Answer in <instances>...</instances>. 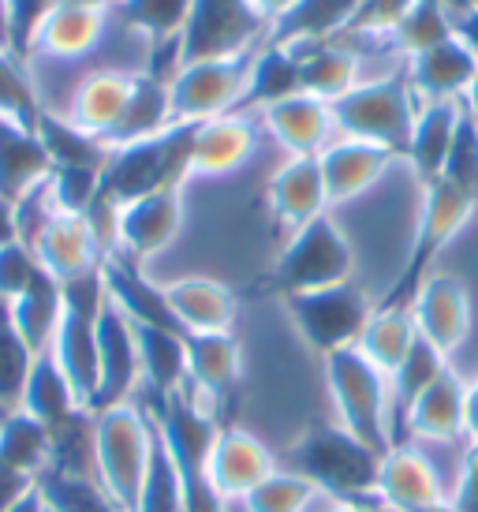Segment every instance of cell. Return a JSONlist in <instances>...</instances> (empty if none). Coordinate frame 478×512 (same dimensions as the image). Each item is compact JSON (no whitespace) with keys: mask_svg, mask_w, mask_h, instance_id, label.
Here are the masks:
<instances>
[{"mask_svg":"<svg viewBox=\"0 0 478 512\" xmlns=\"http://www.w3.org/2000/svg\"><path fill=\"white\" fill-rule=\"evenodd\" d=\"M381 456L385 453L370 449L340 423H329V427H310L292 441L288 468L337 505H378Z\"/></svg>","mask_w":478,"mask_h":512,"instance_id":"obj_1","label":"cell"},{"mask_svg":"<svg viewBox=\"0 0 478 512\" xmlns=\"http://www.w3.org/2000/svg\"><path fill=\"white\" fill-rule=\"evenodd\" d=\"M198 124H172L154 139L127 143L109 150V161L101 169V202L124 206L154 191L183 187L191 180V143Z\"/></svg>","mask_w":478,"mask_h":512,"instance_id":"obj_2","label":"cell"},{"mask_svg":"<svg viewBox=\"0 0 478 512\" xmlns=\"http://www.w3.org/2000/svg\"><path fill=\"white\" fill-rule=\"evenodd\" d=\"M154 419L139 400L94 412V475L120 512H135L154 456Z\"/></svg>","mask_w":478,"mask_h":512,"instance_id":"obj_3","label":"cell"},{"mask_svg":"<svg viewBox=\"0 0 478 512\" xmlns=\"http://www.w3.org/2000/svg\"><path fill=\"white\" fill-rule=\"evenodd\" d=\"M325 363L329 400L337 408V423L370 449H393V408H389V378L381 374L359 348L333 352Z\"/></svg>","mask_w":478,"mask_h":512,"instance_id":"obj_4","label":"cell"},{"mask_svg":"<svg viewBox=\"0 0 478 512\" xmlns=\"http://www.w3.org/2000/svg\"><path fill=\"white\" fill-rule=\"evenodd\" d=\"M329 113H333V128L340 139L385 146L404 161L411 128L419 116V101L411 94L408 75H385L374 83L352 86L344 98L329 105Z\"/></svg>","mask_w":478,"mask_h":512,"instance_id":"obj_5","label":"cell"},{"mask_svg":"<svg viewBox=\"0 0 478 512\" xmlns=\"http://www.w3.org/2000/svg\"><path fill=\"white\" fill-rule=\"evenodd\" d=\"M475 214L478 202L464 195L460 187H452L449 180H434V184L422 187L419 228H415V240H411L408 262L393 281V288L381 296L378 307H411V299L419 296L426 277L434 273V262L441 258V251L464 232Z\"/></svg>","mask_w":478,"mask_h":512,"instance_id":"obj_6","label":"cell"},{"mask_svg":"<svg viewBox=\"0 0 478 512\" xmlns=\"http://www.w3.org/2000/svg\"><path fill=\"white\" fill-rule=\"evenodd\" d=\"M352 270V243L333 217L322 214L318 221H310L288 236L284 251L277 255V266H273V288L284 299L303 296V292H318V288L348 285Z\"/></svg>","mask_w":478,"mask_h":512,"instance_id":"obj_7","label":"cell"},{"mask_svg":"<svg viewBox=\"0 0 478 512\" xmlns=\"http://www.w3.org/2000/svg\"><path fill=\"white\" fill-rule=\"evenodd\" d=\"M288 314L296 322L299 337L307 341L314 356L329 359L333 352L355 348L363 337L366 322L374 314V303L359 285H333L318 288V292H303V296H288Z\"/></svg>","mask_w":478,"mask_h":512,"instance_id":"obj_8","label":"cell"},{"mask_svg":"<svg viewBox=\"0 0 478 512\" xmlns=\"http://www.w3.org/2000/svg\"><path fill=\"white\" fill-rule=\"evenodd\" d=\"M254 53L258 49L221 60H195V64L176 68L169 79L172 120L176 124H206V120L236 113L239 98L247 90Z\"/></svg>","mask_w":478,"mask_h":512,"instance_id":"obj_9","label":"cell"},{"mask_svg":"<svg viewBox=\"0 0 478 512\" xmlns=\"http://www.w3.org/2000/svg\"><path fill=\"white\" fill-rule=\"evenodd\" d=\"M266 19L254 12L251 0H195L191 19L180 34L176 68L195 60H221L254 49Z\"/></svg>","mask_w":478,"mask_h":512,"instance_id":"obj_10","label":"cell"},{"mask_svg":"<svg viewBox=\"0 0 478 512\" xmlns=\"http://www.w3.org/2000/svg\"><path fill=\"white\" fill-rule=\"evenodd\" d=\"M183 228V187L169 191H154L135 202L116 206L113 214V251L135 258V262H150L161 255Z\"/></svg>","mask_w":478,"mask_h":512,"instance_id":"obj_11","label":"cell"},{"mask_svg":"<svg viewBox=\"0 0 478 512\" xmlns=\"http://www.w3.org/2000/svg\"><path fill=\"white\" fill-rule=\"evenodd\" d=\"M139 389L142 359L135 326L127 322V314L120 307L105 299V307L98 314V397H94V412L135 400Z\"/></svg>","mask_w":478,"mask_h":512,"instance_id":"obj_12","label":"cell"},{"mask_svg":"<svg viewBox=\"0 0 478 512\" xmlns=\"http://www.w3.org/2000/svg\"><path fill=\"white\" fill-rule=\"evenodd\" d=\"M27 247L38 255L42 270L60 285L79 281L86 273H98L101 258H105V247H101L90 217L64 214V210H53L45 217V225L34 232V240Z\"/></svg>","mask_w":478,"mask_h":512,"instance_id":"obj_13","label":"cell"},{"mask_svg":"<svg viewBox=\"0 0 478 512\" xmlns=\"http://www.w3.org/2000/svg\"><path fill=\"white\" fill-rule=\"evenodd\" d=\"M273 471H277V456L269 453V445L262 438H254L251 430L243 427L217 430L210 460H206V479L225 505H239Z\"/></svg>","mask_w":478,"mask_h":512,"instance_id":"obj_14","label":"cell"},{"mask_svg":"<svg viewBox=\"0 0 478 512\" xmlns=\"http://www.w3.org/2000/svg\"><path fill=\"white\" fill-rule=\"evenodd\" d=\"M411 318L422 341L452 359L471 337V296L464 281H456L449 273H430L419 296L411 299Z\"/></svg>","mask_w":478,"mask_h":512,"instance_id":"obj_15","label":"cell"},{"mask_svg":"<svg viewBox=\"0 0 478 512\" xmlns=\"http://www.w3.org/2000/svg\"><path fill=\"white\" fill-rule=\"evenodd\" d=\"M445 498H449V490L441 486L434 464L426 460V453L415 441L393 445L389 453L381 456L378 505L385 512H419Z\"/></svg>","mask_w":478,"mask_h":512,"instance_id":"obj_16","label":"cell"},{"mask_svg":"<svg viewBox=\"0 0 478 512\" xmlns=\"http://www.w3.org/2000/svg\"><path fill=\"white\" fill-rule=\"evenodd\" d=\"M183 344H187V389L217 415L239 385L243 370L239 341L232 333H183Z\"/></svg>","mask_w":478,"mask_h":512,"instance_id":"obj_17","label":"cell"},{"mask_svg":"<svg viewBox=\"0 0 478 512\" xmlns=\"http://www.w3.org/2000/svg\"><path fill=\"white\" fill-rule=\"evenodd\" d=\"M266 202L269 214L277 217V225L288 228V236L310 221H318L329 210L318 157H288L281 169L269 176Z\"/></svg>","mask_w":478,"mask_h":512,"instance_id":"obj_18","label":"cell"},{"mask_svg":"<svg viewBox=\"0 0 478 512\" xmlns=\"http://www.w3.org/2000/svg\"><path fill=\"white\" fill-rule=\"evenodd\" d=\"M101 281H105V296L113 307L127 314V322L135 326H157V329H176V318L169 311V299H165V285H154L135 258L109 251L101 258Z\"/></svg>","mask_w":478,"mask_h":512,"instance_id":"obj_19","label":"cell"},{"mask_svg":"<svg viewBox=\"0 0 478 512\" xmlns=\"http://www.w3.org/2000/svg\"><path fill=\"white\" fill-rule=\"evenodd\" d=\"M393 161H400V154L385 150V146L355 143V139H337V143H329L322 154H318L329 206L359 199L363 191H370V187L389 172Z\"/></svg>","mask_w":478,"mask_h":512,"instance_id":"obj_20","label":"cell"},{"mask_svg":"<svg viewBox=\"0 0 478 512\" xmlns=\"http://www.w3.org/2000/svg\"><path fill=\"white\" fill-rule=\"evenodd\" d=\"M258 120L288 150V157H318L337 135L329 105L310 94H292L277 105H266Z\"/></svg>","mask_w":478,"mask_h":512,"instance_id":"obj_21","label":"cell"},{"mask_svg":"<svg viewBox=\"0 0 478 512\" xmlns=\"http://www.w3.org/2000/svg\"><path fill=\"white\" fill-rule=\"evenodd\" d=\"M135 90V72H116V68H98L79 79L75 94L68 101V120L79 131L94 135L101 143H109V135L116 131L120 116H124L127 101Z\"/></svg>","mask_w":478,"mask_h":512,"instance_id":"obj_22","label":"cell"},{"mask_svg":"<svg viewBox=\"0 0 478 512\" xmlns=\"http://www.w3.org/2000/svg\"><path fill=\"white\" fill-rule=\"evenodd\" d=\"M475 72H478L475 53L452 34L449 42L434 45V49H426L419 57H411L404 75H408L415 101L426 105V101H464Z\"/></svg>","mask_w":478,"mask_h":512,"instance_id":"obj_23","label":"cell"},{"mask_svg":"<svg viewBox=\"0 0 478 512\" xmlns=\"http://www.w3.org/2000/svg\"><path fill=\"white\" fill-rule=\"evenodd\" d=\"M258 146V131H254L247 113H228L217 120H206L195 128V143H191V176H228L239 165H247Z\"/></svg>","mask_w":478,"mask_h":512,"instance_id":"obj_24","label":"cell"},{"mask_svg":"<svg viewBox=\"0 0 478 512\" xmlns=\"http://www.w3.org/2000/svg\"><path fill=\"white\" fill-rule=\"evenodd\" d=\"M49 176H53V161L45 154L38 131L0 116V199L19 206Z\"/></svg>","mask_w":478,"mask_h":512,"instance_id":"obj_25","label":"cell"},{"mask_svg":"<svg viewBox=\"0 0 478 512\" xmlns=\"http://www.w3.org/2000/svg\"><path fill=\"white\" fill-rule=\"evenodd\" d=\"M169 311L183 333H232L236 296L232 288L210 277H183L165 285Z\"/></svg>","mask_w":478,"mask_h":512,"instance_id":"obj_26","label":"cell"},{"mask_svg":"<svg viewBox=\"0 0 478 512\" xmlns=\"http://www.w3.org/2000/svg\"><path fill=\"white\" fill-rule=\"evenodd\" d=\"M460 116H464V101H426V105H419L404 161L415 169L422 187L441 180L456 128H460Z\"/></svg>","mask_w":478,"mask_h":512,"instance_id":"obj_27","label":"cell"},{"mask_svg":"<svg viewBox=\"0 0 478 512\" xmlns=\"http://www.w3.org/2000/svg\"><path fill=\"white\" fill-rule=\"evenodd\" d=\"M464 393L467 382L456 370H445L404 419V441H456L464 438ZM400 441V445H404Z\"/></svg>","mask_w":478,"mask_h":512,"instance_id":"obj_28","label":"cell"},{"mask_svg":"<svg viewBox=\"0 0 478 512\" xmlns=\"http://www.w3.org/2000/svg\"><path fill=\"white\" fill-rule=\"evenodd\" d=\"M169 72L161 68H146V72H135V90H131V101H127L124 116L116 131L109 135V150L127 143H142V139H154L165 128H172V98H169Z\"/></svg>","mask_w":478,"mask_h":512,"instance_id":"obj_29","label":"cell"},{"mask_svg":"<svg viewBox=\"0 0 478 512\" xmlns=\"http://www.w3.org/2000/svg\"><path fill=\"white\" fill-rule=\"evenodd\" d=\"M359 0H296L292 12H284L269 27L266 42L284 45V49H310V45L333 42L337 34L348 30Z\"/></svg>","mask_w":478,"mask_h":512,"instance_id":"obj_30","label":"cell"},{"mask_svg":"<svg viewBox=\"0 0 478 512\" xmlns=\"http://www.w3.org/2000/svg\"><path fill=\"white\" fill-rule=\"evenodd\" d=\"M105 23L109 12H90V8H75V4H57L45 15L34 42H30V57H53V60H79L94 53L98 42L105 38Z\"/></svg>","mask_w":478,"mask_h":512,"instance_id":"obj_31","label":"cell"},{"mask_svg":"<svg viewBox=\"0 0 478 512\" xmlns=\"http://www.w3.org/2000/svg\"><path fill=\"white\" fill-rule=\"evenodd\" d=\"M135 326V322H131ZM142 359V389L150 393V404L176 397L187 389V344L183 333L157 326H135Z\"/></svg>","mask_w":478,"mask_h":512,"instance_id":"obj_32","label":"cell"},{"mask_svg":"<svg viewBox=\"0 0 478 512\" xmlns=\"http://www.w3.org/2000/svg\"><path fill=\"white\" fill-rule=\"evenodd\" d=\"M303 94V79H299V53L284 49V45L266 42L254 53L251 75H247V90L239 98L236 113H262L266 105Z\"/></svg>","mask_w":478,"mask_h":512,"instance_id":"obj_33","label":"cell"},{"mask_svg":"<svg viewBox=\"0 0 478 512\" xmlns=\"http://www.w3.org/2000/svg\"><path fill=\"white\" fill-rule=\"evenodd\" d=\"M4 307H8L15 333L27 341L30 352L34 356L49 352V344H53V337H57L60 329V318H64V288H60V281L42 273L23 296L4 303Z\"/></svg>","mask_w":478,"mask_h":512,"instance_id":"obj_34","label":"cell"},{"mask_svg":"<svg viewBox=\"0 0 478 512\" xmlns=\"http://www.w3.org/2000/svg\"><path fill=\"white\" fill-rule=\"evenodd\" d=\"M19 412L30 415L34 423H42L45 430L64 427L71 415L83 412V404H79V397L71 393L64 370L57 367V359L49 356V352H42V356L34 359L30 378H27V385H23Z\"/></svg>","mask_w":478,"mask_h":512,"instance_id":"obj_35","label":"cell"},{"mask_svg":"<svg viewBox=\"0 0 478 512\" xmlns=\"http://www.w3.org/2000/svg\"><path fill=\"white\" fill-rule=\"evenodd\" d=\"M299 53V79H303V94L333 105L344 98L352 86H359V57L348 45H310L296 49Z\"/></svg>","mask_w":478,"mask_h":512,"instance_id":"obj_36","label":"cell"},{"mask_svg":"<svg viewBox=\"0 0 478 512\" xmlns=\"http://www.w3.org/2000/svg\"><path fill=\"white\" fill-rule=\"evenodd\" d=\"M415 341H419V329H415L411 307H378L374 303V314H370V322H366L363 337H359L355 348L389 378L408 359Z\"/></svg>","mask_w":478,"mask_h":512,"instance_id":"obj_37","label":"cell"},{"mask_svg":"<svg viewBox=\"0 0 478 512\" xmlns=\"http://www.w3.org/2000/svg\"><path fill=\"white\" fill-rule=\"evenodd\" d=\"M449 370V359L441 356L437 348H430V344L415 341V348L408 352V359L400 363V367L389 374V408H393V445H400L404 441V419H408V412L415 408V400L430 389V385L441 378Z\"/></svg>","mask_w":478,"mask_h":512,"instance_id":"obj_38","label":"cell"},{"mask_svg":"<svg viewBox=\"0 0 478 512\" xmlns=\"http://www.w3.org/2000/svg\"><path fill=\"white\" fill-rule=\"evenodd\" d=\"M191 8H195V0H120L113 15L124 27L139 30L154 53L161 49L180 53V34L191 19Z\"/></svg>","mask_w":478,"mask_h":512,"instance_id":"obj_39","label":"cell"},{"mask_svg":"<svg viewBox=\"0 0 478 512\" xmlns=\"http://www.w3.org/2000/svg\"><path fill=\"white\" fill-rule=\"evenodd\" d=\"M34 131H38L53 169H105V161H109V146L94 139V135L79 131L64 113L42 109Z\"/></svg>","mask_w":478,"mask_h":512,"instance_id":"obj_40","label":"cell"},{"mask_svg":"<svg viewBox=\"0 0 478 512\" xmlns=\"http://www.w3.org/2000/svg\"><path fill=\"white\" fill-rule=\"evenodd\" d=\"M53 456V438L42 423H34L23 412H8L0 419V464L19 471L38 483V475L49 468Z\"/></svg>","mask_w":478,"mask_h":512,"instance_id":"obj_41","label":"cell"},{"mask_svg":"<svg viewBox=\"0 0 478 512\" xmlns=\"http://www.w3.org/2000/svg\"><path fill=\"white\" fill-rule=\"evenodd\" d=\"M34 486L45 501V512H120L116 501L105 494V486L98 483V475L45 468Z\"/></svg>","mask_w":478,"mask_h":512,"instance_id":"obj_42","label":"cell"},{"mask_svg":"<svg viewBox=\"0 0 478 512\" xmlns=\"http://www.w3.org/2000/svg\"><path fill=\"white\" fill-rule=\"evenodd\" d=\"M318 505H329V498L318 494V486H310L292 468H277L269 479H262V483L254 486L236 509L239 512H314Z\"/></svg>","mask_w":478,"mask_h":512,"instance_id":"obj_43","label":"cell"},{"mask_svg":"<svg viewBox=\"0 0 478 512\" xmlns=\"http://www.w3.org/2000/svg\"><path fill=\"white\" fill-rule=\"evenodd\" d=\"M452 38V15L445 12V0H415L411 12L396 23L381 42H389L396 53L404 57H419L434 45L449 42Z\"/></svg>","mask_w":478,"mask_h":512,"instance_id":"obj_44","label":"cell"},{"mask_svg":"<svg viewBox=\"0 0 478 512\" xmlns=\"http://www.w3.org/2000/svg\"><path fill=\"white\" fill-rule=\"evenodd\" d=\"M34 352L27 348V341L15 333L8 307L0 303V412H19V400H23V385L30 378L34 367Z\"/></svg>","mask_w":478,"mask_h":512,"instance_id":"obj_45","label":"cell"},{"mask_svg":"<svg viewBox=\"0 0 478 512\" xmlns=\"http://www.w3.org/2000/svg\"><path fill=\"white\" fill-rule=\"evenodd\" d=\"M42 109L45 105L38 101V90L30 83L27 64L12 57L8 45H0V116L23 124V128H38Z\"/></svg>","mask_w":478,"mask_h":512,"instance_id":"obj_46","label":"cell"},{"mask_svg":"<svg viewBox=\"0 0 478 512\" xmlns=\"http://www.w3.org/2000/svg\"><path fill=\"white\" fill-rule=\"evenodd\" d=\"M135 512H183V479H180V471H176V464H172V456L165 453L161 438L154 441L150 471H146V479H142Z\"/></svg>","mask_w":478,"mask_h":512,"instance_id":"obj_47","label":"cell"},{"mask_svg":"<svg viewBox=\"0 0 478 512\" xmlns=\"http://www.w3.org/2000/svg\"><path fill=\"white\" fill-rule=\"evenodd\" d=\"M441 180H449L452 187H460L464 195H471L478 202V120L467 109L460 116V128H456Z\"/></svg>","mask_w":478,"mask_h":512,"instance_id":"obj_48","label":"cell"},{"mask_svg":"<svg viewBox=\"0 0 478 512\" xmlns=\"http://www.w3.org/2000/svg\"><path fill=\"white\" fill-rule=\"evenodd\" d=\"M42 262L23 240L0 247V303H12L42 277Z\"/></svg>","mask_w":478,"mask_h":512,"instance_id":"obj_49","label":"cell"},{"mask_svg":"<svg viewBox=\"0 0 478 512\" xmlns=\"http://www.w3.org/2000/svg\"><path fill=\"white\" fill-rule=\"evenodd\" d=\"M60 0H8V49L12 57H19L23 64L30 60V42L38 27L45 23V15L57 8Z\"/></svg>","mask_w":478,"mask_h":512,"instance_id":"obj_50","label":"cell"},{"mask_svg":"<svg viewBox=\"0 0 478 512\" xmlns=\"http://www.w3.org/2000/svg\"><path fill=\"white\" fill-rule=\"evenodd\" d=\"M415 0H359L352 23L344 34H359V38H385L389 30L411 12Z\"/></svg>","mask_w":478,"mask_h":512,"instance_id":"obj_51","label":"cell"},{"mask_svg":"<svg viewBox=\"0 0 478 512\" xmlns=\"http://www.w3.org/2000/svg\"><path fill=\"white\" fill-rule=\"evenodd\" d=\"M449 501L456 512H478V449H467L460 464V479L449 490Z\"/></svg>","mask_w":478,"mask_h":512,"instance_id":"obj_52","label":"cell"},{"mask_svg":"<svg viewBox=\"0 0 478 512\" xmlns=\"http://www.w3.org/2000/svg\"><path fill=\"white\" fill-rule=\"evenodd\" d=\"M27 494H34V479H27V475H19V471L0 464V512H12Z\"/></svg>","mask_w":478,"mask_h":512,"instance_id":"obj_53","label":"cell"},{"mask_svg":"<svg viewBox=\"0 0 478 512\" xmlns=\"http://www.w3.org/2000/svg\"><path fill=\"white\" fill-rule=\"evenodd\" d=\"M464 441L467 449H478V374L467 382L464 393Z\"/></svg>","mask_w":478,"mask_h":512,"instance_id":"obj_54","label":"cell"},{"mask_svg":"<svg viewBox=\"0 0 478 512\" xmlns=\"http://www.w3.org/2000/svg\"><path fill=\"white\" fill-rule=\"evenodd\" d=\"M452 34H456V38H460V42H464L478 60V4H471L460 19H452Z\"/></svg>","mask_w":478,"mask_h":512,"instance_id":"obj_55","label":"cell"},{"mask_svg":"<svg viewBox=\"0 0 478 512\" xmlns=\"http://www.w3.org/2000/svg\"><path fill=\"white\" fill-rule=\"evenodd\" d=\"M19 240V214L8 199H0V247Z\"/></svg>","mask_w":478,"mask_h":512,"instance_id":"obj_56","label":"cell"},{"mask_svg":"<svg viewBox=\"0 0 478 512\" xmlns=\"http://www.w3.org/2000/svg\"><path fill=\"white\" fill-rule=\"evenodd\" d=\"M292 4H296V0H251L254 12L266 19V27H273L284 12H292Z\"/></svg>","mask_w":478,"mask_h":512,"instance_id":"obj_57","label":"cell"},{"mask_svg":"<svg viewBox=\"0 0 478 512\" xmlns=\"http://www.w3.org/2000/svg\"><path fill=\"white\" fill-rule=\"evenodd\" d=\"M60 4H75V8H90V12H113L120 0H60Z\"/></svg>","mask_w":478,"mask_h":512,"instance_id":"obj_58","label":"cell"},{"mask_svg":"<svg viewBox=\"0 0 478 512\" xmlns=\"http://www.w3.org/2000/svg\"><path fill=\"white\" fill-rule=\"evenodd\" d=\"M12 512H45V501H42V494H38V486H34V494H27Z\"/></svg>","mask_w":478,"mask_h":512,"instance_id":"obj_59","label":"cell"},{"mask_svg":"<svg viewBox=\"0 0 478 512\" xmlns=\"http://www.w3.org/2000/svg\"><path fill=\"white\" fill-rule=\"evenodd\" d=\"M464 109L478 120V72H475V79H471V86H467V94H464Z\"/></svg>","mask_w":478,"mask_h":512,"instance_id":"obj_60","label":"cell"},{"mask_svg":"<svg viewBox=\"0 0 478 512\" xmlns=\"http://www.w3.org/2000/svg\"><path fill=\"white\" fill-rule=\"evenodd\" d=\"M0 45H8V0H0Z\"/></svg>","mask_w":478,"mask_h":512,"instance_id":"obj_61","label":"cell"},{"mask_svg":"<svg viewBox=\"0 0 478 512\" xmlns=\"http://www.w3.org/2000/svg\"><path fill=\"white\" fill-rule=\"evenodd\" d=\"M329 512H385V509H378V505H333Z\"/></svg>","mask_w":478,"mask_h":512,"instance_id":"obj_62","label":"cell"},{"mask_svg":"<svg viewBox=\"0 0 478 512\" xmlns=\"http://www.w3.org/2000/svg\"><path fill=\"white\" fill-rule=\"evenodd\" d=\"M0 419H4V412H0Z\"/></svg>","mask_w":478,"mask_h":512,"instance_id":"obj_63","label":"cell"}]
</instances>
